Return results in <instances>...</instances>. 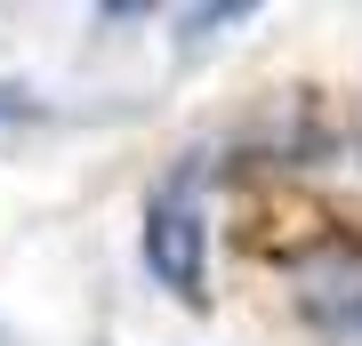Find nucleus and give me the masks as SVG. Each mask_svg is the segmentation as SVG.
<instances>
[{"instance_id":"1","label":"nucleus","mask_w":362,"mask_h":346,"mask_svg":"<svg viewBox=\"0 0 362 346\" xmlns=\"http://www.w3.org/2000/svg\"><path fill=\"white\" fill-rule=\"evenodd\" d=\"M202 250H209V226H202L194 193H161V202L145 209V266H153L185 306H202Z\"/></svg>"},{"instance_id":"2","label":"nucleus","mask_w":362,"mask_h":346,"mask_svg":"<svg viewBox=\"0 0 362 346\" xmlns=\"http://www.w3.org/2000/svg\"><path fill=\"white\" fill-rule=\"evenodd\" d=\"M8 113H25V89H16V81H0V121Z\"/></svg>"}]
</instances>
